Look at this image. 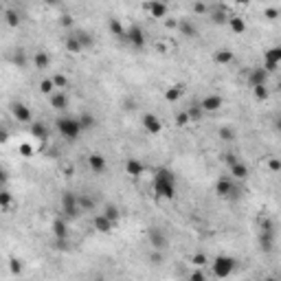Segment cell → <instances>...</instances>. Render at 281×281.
<instances>
[{
  "label": "cell",
  "instance_id": "cell-12",
  "mask_svg": "<svg viewBox=\"0 0 281 281\" xmlns=\"http://www.w3.org/2000/svg\"><path fill=\"white\" fill-rule=\"evenodd\" d=\"M149 244L154 250H165L169 246V237L162 228H149Z\"/></svg>",
  "mask_w": 281,
  "mask_h": 281
},
{
  "label": "cell",
  "instance_id": "cell-4",
  "mask_svg": "<svg viewBox=\"0 0 281 281\" xmlns=\"http://www.w3.org/2000/svg\"><path fill=\"white\" fill-rule=\"evenodd\" d=\"M209 266H211V275H213L215 279H228L237 268V259L233 257V255L222 253V255H215L209 261Z\"/></svg>",
  "mask_w": 281,
  "mask_h": 281
},
{
  "label": "cell",
  "instance_id": "cell-20",
  "mask_svg": "<svg viewBox=\"0 0 281 281\" xmlns=\"http://www.w3.org/2000/svg\"><path fill=\"white\" fill-rule=\"evenodd\" d=\"M259 248L263 253H270L275 248V231H259Z\"/></svg>",
  "mask_w": 281,
  "mask_h": 281
},
{
  "label": "cell",
  "instance_id": "cell-32",
  "mask_svg": "<svg viewBox=\"0 0 281 281\" xmlns=\"http://www.w3.org/2000/svg\"><path fill=\"white\" fill-rule=\"evenodd\" d=\"M53 83H55V90H66L68 88V77L64 73H53Z\"/></svg>",
  "mask_w": 281,
  "mask_h": 281
},
{
  "label": "cell",
  "instance_id": "cell-15",
  "mask_svg": "<svg viewBox=\"0 0 281 281\" xmlns=\"http://www.w3.org/2000/svg\"><path fill=\"white\" fill-rule=\"evenodd\" d=\"M11 112H13V117L18 119V123H33V117H31L29 105L20 103V101L11 105Z\"/></svg>",
  "mask_w": 281,
  "mask_h": 281
},
{
  "label": "cell",
  "instance_id": "cell-36",
  "mask_svg": "<svg viewBox=\"0 0 281 281\" xmlns=\"http://www.w3.org/2000/svg\"><path fill=\"white\" fill-rule=\"evenodd\" d=\"M75 33H77V38H79V42H81V46H83V48H92L95 40H92V35H90V33H86V31H75Z\"/></svg>",
  "mask_w": 281,
  "mask_h": 281
},
{
  "label": "cell",
  "instance_id": "cell-25",
  "mask_svg": "<svg viewBox=\"0 0 281 281\" xmlns=\"http://www.w3.org/2000/svg\"><path fill=\"white\" fill-rule=\"evenodd\" d=\"M213 61L220 66H226L233 61V51L231 48H218V51L213 53Z\"/></svg>",
  "mask_w": 281,
  "mask_h": 281
},
{
  "label": "cell",
  "instance_id": "cell-5",
  "mask_svg": "<svg viewBox=\"0 0 281 281\" xmlns=\"http://www.w3.org/2000/svg\"><path fill=\"white\" fill-rule=\"evenodd\" d=\"M60 215L66 218L68 222L77 220L81 215V206H79V196L73 191H64L61 193V200H60Z\"/></svg>",
  "mask_w": 281,
  "mask_h": 281
},
{
  "label": "cell",
  "instance_id": "cell-14",
  "mask_svg": "<svg viewBox=\"0 0 281 281\" xmlns=\"http://www.w3.org/2000/svg\"><path fill=\"white\" fill-rule=\"evenodd\" d=\"M123 169H125V174L130 176V178H140L143 176V171H145V165L139 161V158H127L125 161V165H123Z\"/></svg>",
  "mask_w": 281,
  "mask_h": 281
},
{
  "label": "cell",
  "instance_id": "cell-38",
  "mask_svg": "<svg viewBox=\"0 0 281 281\" xmlns=\"http://www.w3.org/2000/svg\"><path fill=\"white\" fill-rule=\"evenodd\" d=\"M174 119H176V125H178V127H187L189 123H191V119H189L187 110H182V112H178Z\"/></svg>",
  "mask_w": 281,
  "mask_h": 281
},
{
  "label": "cell",
  "instance_id": "cell-22",
  "mask_svg": "<svg viewBox=\"0 0 281 281\" xmlns=\"http://www.w3.org/2000/svg\"><path fill=\"white\" fill-rule=\"evenodd\" d=\"M112 226H114V222H110L103 213L95 215V220H92V228H95L97 233H110V231H112Z\"/></svg>",
  "mask_w": 281,
  "mask_h": 281
},
{
  "label": "cell",
  "instance_id": "cell-18",
  "mask_svg": "<svg viewBox=\"0 0 281 281\" xmlns=\"http://www.w3.org/2000/svg\"><path fill=\"white\" fill-rule=\"evenodd\" d=\"M31 136H33L35 140H40V143H46L48 140V127L44 121H33L31 123Z\"/></svg>",
  "mask_w": 281,
  "mask_h": 281
},
{
  "label": "cell",
  "instance_id": "cell-8",
  "mask_svg": "<svg viewBox=\"0 0 281 281\" xmlns=\"http://www.w3.org/2000/svg\"><path fill=\"white\" fill-rule=\"evenodd\" d=\"M125 42L130 44L132 48L140 51V48L145 46V29L140 24H130L125 31Z\"/></svg>",
  "mask_w": 281,
  "mask_h": 281
},
{
  "label": "cell",
  "instance_id": "cell-13",
  "mask_svg": "<svg viewBox=\"0 0 281 281\" xmlns=\"http://www.w3.org/2000/svg\"><path fill=\"white\" fill-rule=\"evenodd\" d=\"M86 162H88V167H90L92 174H103V171L108 169V162H105V156H103V154H99V152L88 154Z\"/></svg>",
  "mask_w": 281,
  "mask_h": 281
},
{
  "label": "cell",
  "instance_id": "cell-49",
  "mask_svg": "<svg viewBox=\"0 0 281 281\" xmlns=\"http://www.w3.org/2000/svg\"><path fill=\"white\" fill-rule=\"evenodd\" d=\"M11 270L20 275V272H22V263H20V261H11Z\"/></svg>",
  "mask_w": 281,
  "mask_h": 281
},
{
  "label": "cell",
  "instance_id": "cell-30",
  "mask_svg": "<svg viewBox=\"0 0 281 281\" xmlns=\"http://www.w3.org/2000/svg\"><path fill=\"white\" fill-rule=\"evenodd\" d=\"M187 114H189V119H191V123H200L202 117H204V110L200 108V103H196V105H189Z\"/></svg>",
  "mask_w": 281,
  "mask_h": 281
},
{
  "label": "cell",
  "instance_id": "cell-33",
  "mask_svg": "<svg viewBox=\"0 0 281 281\" xmlns=\"http://www.w3.org/2000/svg\"><path fill=\"white\" fill-rule=\"evenodd\" d=\"M266 167L270 174H281V158L277 156H266Z\"/></svg>",
  "mask_w": 281,
  "mask_h": 281
},
{
  "label": "cell",
  "instance_id": "cell-10",
  "mask_svg": "<svg viewBox=\"0 0 281 281\" xmlns=\"http://www.w3.org/2000/svg\"><path fill=\"white\" fill-rule=\"evenodd\" d=\"M224 105V97L218 95V92H211V95H204L200 99V108L204 110V114L209 112H220Z\"/></svg>",
  "mask_w": 281,
  "mask_h": 281
},
{
  "label": "cell",
  "instance_id": "cell-9",
  "mask_svg": "<svg viewBox=\"0 0 281 281\" xmlns=\"http://www.w3.org/2000/svg\"><path fill=\"white\" fill-rule=\"evenodd\" d=\"M140 125H143V130L147 132L149 136L161 134V130H162L161 117H158V114H154V112H145L143 117H140Z\"/></svg>",
  "mask_w": 281,
  "mask_h": 281
},
{
  "label": "cell",
  "instance_id": "cell-45",
  "mask_svg": "<svg viewBox=\"0 0 281 281\" xmlns=\"http://www.w3.org/2000/svg\"><path fill=\"white\" fill-rule=\"evenodd\" d=\"M279 9L277 7H266L263 9V18H268V20H277V18H279Z\"/></svg>",
  "mask_w": 281,
  "mask_h": 281
},
{
  "label": "cell",
  "instance_id": "cell-48",
  "mask_svg": "<svg viewBox=\"0 0 281 281\" xmlns=\"http://www.w3.org/2000/svg\"><path fill=\"white\" fill-rule=\"evenodd\" d=\"M20 154L22 156H31V154H33V147H31V145H20Z\"/></svg>",
  "mask_w": 281,
  "mask_h": 281
},
{
  "label": "cell",
  "instance_id": "cell-6",
  "mask_svg": "<svg viewBox=\"0 0 281 281\" xmlns=\"http://www.w3.org/2000/svg\"><path fill=\"white\" fill-rule=\"evenodd\" d=\"M261 68L266 70L268 75L277 73V70L281 68V44H275V46H270L266 53H263Z\"/></svg>",
  "mask_w": 281,
  "mask_h": 281
},
{
  "label": "cell",
  "instance_id": "cell-34",
  "mask_svg": "<svg viewBox=\"0 0 281 281\" xmlns=\"http://www.w3.org/2000/svg\"><path fill=\"white\" fill-rule=\"evenodd\" d=\"M33 61H35V68H46L48 61H51V57H48V53L38 51V53H35V57H33Z\"/></svg>",
  "mask_w": 281,
  "mask_h": 281
},
{
  "label": "cell",
  "instance_id": "cell-42",
  "mask_svg": "<svg viewBox=\"0 0 281 281\" xmlns=\"http://www.w3.org/2000/svg\"><path fill=\"white\" fill-rule=\"evenodd\" d=\"M220 139L222 140H235V130L233 127H220Z\"/></svg>",
  "mask_w": 281,
  "mask_h": 281
},
{
  "label": "cell",
  "instance_id": "cell-52",
  "mask_svg": "<svg viewBox=\"0 0 281 281\" xmlns=\"http://www.w3.org/2000/svg\"><path fill=\"white\" fill-rule=\"evenodd\" d=\"M279 88H281V79H279Z\"/></svg>",
  "mask_w": 281,
  "mask_h": 281
},
{
  "label": "cell",
  "instance_id": "cell-11",
  "mask_svg": "<svg viewBox=\"0 0 281 281\" xmlns=\"http://www.w3.org/2000/svg\"><path fill=\"white\" fill-rule=\"evenodd\" d=\"M268 77H270V75H268L261 66H255V68L248 70V75H246V81H248L250 90H253V88H259V86H268Z\"/></svg>",
  "mask_w": 281,
  "mask_h": 281
},
{
  "label": "cell",
  "instance_id": "cell-51",
  "mask_svg": "<svg viewBox=\"0 0 281 281\" xmlns=\"http://www.w3.org/2000/svg\"><path fill=\"white\" fill-rule=\"evenodd\" d=\"M277 130H281V119H279V121H277Z\"/></svg>",
  "mask_w": 281,
  "mask_h": 281
},
{
  "label": "cell",
  "instance_id": "cell-19",
  "mask_svg": "<svg viewBox=\"0 0 281 281\" xmlns=\"http://www.w3.org/2000/svg\"><path fill=\"white\" fill-rule=\"evenodd\" d=\"M48 103L55 110H66L68 108V95H66V90H55L48 97Z\"/></svg>",
  "mask_w": 281,
  "mask_h": 281
},
{
  "label": "cell",
  "instance_id": "cell-3",
  "mask_svg": "<svg viewBox=\"0 0 281 281\" xmlns=\"http://www.w3.org/2000/svg\"><path fill=\"white\" fill-rule=\"evenodd\" d=\"M215 196L220 198V200H226V202H235L241 198V187L237 184V180H233L231 176H220L218 180H215V187H213Z\"/></svg>",
  "mask_w": 281,
  "mask_h": 281
},
{
  "label": "cell",
  "instance_id": "cell-28",
  "mask_svg": "<svg viewBox=\"0 0 281 281\" xmlns=\"http://www.w3.org/2000/svg\"><path fill=\"white\" fill-rule=\"evenodd\" d=\"M176 29H180V33L187 35V38H196V35H198V29L189 20H180L178 24H176Z\"/></svg>",
  "mask_w": 281,
  "mask_h": 281
},
{
  "label": "cell",
  "instance_id": "cell-41",
  "mask_svg": "<svg viewBox=\"0 0 281 281\" xmlns=\"http://www.w3.org/2000/svg\"><path fill=\"white\" fill-rule=\"evenodd\" d=\"M253 95L257 101H266L270 92H268V86H259V88H253Z\"/></svg>",
  "mask_w": 281,
  "mask_h": 281
},
{
  "label": "cell",
  "instance_id": "cell-29",
  "mask_svg": "<svg viewBox=\"0 0 281 281\" xmlns=\"http://www.w3.org/2000/svg\"><path fill=\"white\" fill-rule=\"evenodd\" d=\"M108 26H110V31H112V35H117L119 40H125V31H127V26H123L121 22L117 20V18H112V20L108 22Z\"/></svg>",
  "mask_w": 281,
  "mask_h": 281
},
{
  "label": "cell",
  "instance_id": "cell-16",
  "mask_svg": "<svg viewBox=\"0 0 281 281\" xmlns=\"http://www.w3.org/2000/svg\"><path fill=\"white\" fill-rule=\"evenodd\" d=\"M184 95V83H171V86L165 88V101L169 103H178Z\"/></svg>",
  "mask_w": 281,
  "mask_h": 281
},
{
  "label": "cell",
  "instance_id": "cell-39",
  "mask_svg": "<svg viewBox=\"0 0 281 281\" xmlns=\"http://www.w3.org/2000/svg\"><path fill=\"white\" fill-rule=\"evenodd\" d=\"M79 206H81V213L83 211H92L95 209V200L88 196H79Z\"/></svg>",
  "mask_w": 281,
  "mask_h": 281
},
{
  "label": "cell",
  "instance_id": "cell-7",
  "mask_svg": "<svg viewBox=\"0 0 281 281\" xmlns=\"http://www.w3.org/2000/svg\"><path fill=\"white\" fill-rule=\"evenodd\" d=\"M70 222L66 218H55L51 222V233H53V240L57 241V244H64V241H68V237H70Z\"/></svg>",
  "mask_w": 281,
  "mask_h": 281
},
{
  "label": "cell",
  "instance_id": "cell-27",
  "mask_svg": "<svg viewBox=\"0 0 281 281\" xmlns=\"http://www.w3.org/2000/svg\"><path fill=\"white\" fill-rule=\"evenodd\" d=\"M101 213H103L105 218H108L110 222H114V224L121 220V209H119L117 204H112V202H108V204L103 206V211H101Z\"/></svg>",
  "mask_w": 281,
  "mask_h": 281
},
{
  "label": "cell",
  "instance_id": "cell-43",
  "mask_svg": "<svg viewBox=\"0 0 281 281\" xmlns=\"http://www.w3.org/2000/svg\"><path fill=\"white\" fill-rule=\"evenodd\" d=\"M0 206H2L4 211H9V206H11V193H9L7 189L0 193Z\"/></svg>",
  "mask_w": 281,
  "mask_h": 281
},
{
  "label": "cell",
  "instance_id": "cell-47",
  "mask_svg": "<svg viewBox=\"0 0 281 281\" xmlns=\"http://www.w3.org/2000/svg\"><path fill=\"white\" fill-rule=\"evenodd\" d=\"M191 9H193V13H204V11H209V7H206V4H202V2H196Z\"/></svg>",
  "mask_w": 281,
  "mask_h": 281
},
{
  "label": "cell",
  "instance_id": "cell-44",
  "mask_svg": "<svg viewBox=\"0 0 281 281\" xmlns=\"http://www.w3.org/2000/svg\"><path fill=\"white\" fill-rule=\"evenodd\" d=\"M189 281H206V275L202 268H193V272L189 275Z\"/></svg>",
  "mask_w": 281,
  "mask_h": 281
},
{
  "label": "cell",
  "instance_id": "cell-31",
  "mask_svg": "<svg viewBox=\"0 0 281 281\" xmlns=\"http://www.w3.org/2000/svg\"><path fill=\"white\" fill-rule=\"evenodd\" d=\"M79 123H81L83 132H86V130H92V127L97 125V119L92 117L90 112H81V114H79Z\"/></svg>",
  "mask_w": 281,
  "mask_h": 281
},
{
  "label": "cell",
  "instance_id": "cell-23",
  "mask_svg": "<svg viewBox=\"0 0 281 281\" xmlns=\"http://www.w3.org/2000/svg\"><path fill=\"white\" fill-rule=\"evenodd\" d=\"M226 24H228V29H231L233 35L246 33V18H241V16H231Z\"/></svg>",
  "mask_w": 281,
  "mask_h": 281
},
{
  "label": "cell",
  "instance_id": "cell-46",
  "mask_svg": "<svg viewBox=\"0 0 281 281\" xmlns=\"http://www.w3.org/2000/svg\"><path fill=\"white\" fill-rule=\"evenodd\" d=\"M224 162H226V167H231V165H235V162H240V158L228 152V154H224Z\"/></svg>",
  "mask_w": 281,
  "mask_h": 281
},
{
  "label": "cell",
  "instance_id": "cell-35",
  "mask_svg": "<svg viewBox=\"0 0 281 281\" xmlns=\"http://www.w3.org/2000/svg\"><path fill=\"white\" fill-rule=\"evenodd\" d=\"M40 92H42V95H46V97H51L53 92H55V83H53L51 77H46V79H42V81H40Z\"/></svg>",
  "mask_w": 281,
  "mask_h": 281
},
{
  "label": "cell",
  "instance_id": "cell-24",
  "mask_svg": "<svg viewBox=\"0 0 281 281\" xmlns=\"http://www.w3.org/2000/svg\"><path fill=\"white\" fill-rule=\"evenodd\" d=\"M167 4L165 2H147L145 4V11H149L152 18H165L167 16Z\"/></svg>",
  "mask_w": 281,
  "mask_h": 281
},
{
  "label": "cell",
  "instance_id": "cell-1",
  "mask_svg": "<svg viewBox=\"0 0 281 281\" xmlns=\"http://www.w3.org/2000/svg\"><path fill=\"white\" fill-rule=\"evenodd\" d=\"M152 191L158 200L171 202L178 196V180H176V174L169 169V167H156L152 176Z\"/></svg>",
  "mask_w": 281,
  "mask_h": 281
},
{
  "label": "cell",
  "instance_id": "cell-17",
  "mask_svg": "<svg viewBox=\"0 0 281 281\" xmlns=\"http://www.w3.org/2000/svg\"><path fill=\"white\" fill-rule=\"evenodd\" d=\"M228 176H231L233 180H237V182H241V180H246L250 176V171H248V165L246 162H235V165H231L228 167Z\"/></svg>",
  "mask_w": 281,
  "mask_h": 281
},
{
  "label": "cell",
  "instance_id": "cell-50",
  "mask_svg": "<svg viewBox=\"0 0 281 281\" xmlns=\"http://www.w3.org/2000/svg\"><path fill=\"white\" fill-rule=\"evenodd\" d=\"M261 281H281V279H277V277H266V279H261Z\"/></svg>",
  "mask_w": 281,
  "mask_h": 281
},
{
  "label": "cell",
  "instance_id": "cell-37",
  "mask_svg": "<svg viewBox=\"0 0 281 281\" xmlns=\"http://www.w3.org/2000/svg\"><path fill=\"white\" fill-rule=\"evenodd\" d=\"M191 263L196 268H204L206 263H209V257H206L204 253H196V255H191Z\"/></svg>",
  "mask_w": 281,
  "mask_h": 281
},
{
  "label": "cell",
  "instance_id": "cell-2",
  "mask_svg": "<svg viewBox=\"0 0 281 281\" xmlns=\"http://www.w3.org/2000/svg\"><path fill=\"white\" fill-rule=\"evenodd\" d=\"M55 130H57V134H60L64 140H68V143L79 140V136L83 134V127H81V123H79V117H73V114H61V117H57Z\"/></svg>",
  "mask_w": 281,
  "mask_h": 281
},
{
  "label": "cell",
  "instance_id": "cell-40",
  "mask_svg": "<svg viewBox=\"0 0 281 281\" xmlns=\"http://www.w3.org/2000/svg\"><path fill=\"white\" fill-rule=\"evenodd\" d=\"M4 16H7V22H9L11 26H18V24H20V16H18L16 9H7V11H4Z\"/></svg>",
  "mask_w": 281,
  "mask_h": 281
},
{
  "label": "cell",
  "instance_id": "cell-21",
  "mask_svg": "<svg viewBox=\"0 0 281 281\" xmlns=\"http://www.w3.org/2000/svg\"><path fill=\"white\" fill-rule=\"evenodd\" d=\"M64 46H66V51L73 53V55H79V53L83 51V46H81V42H79V38H77V33H75V31H73V33L66 35Z\"/></svg>",
  "mask_w": 281,
  "mask_h": 281
},
{
  "label": "cell",
  "instance_id": "cell-26",
  "mask_svg": "<svg viewBox=\"0 0 281 281\" xmlns=\"http://www.w3.org/2000/svg\"><path fill=\"white\" fill-rule=\"evenodd\" d=\"M209 13H211L215 24H226L228 18H231V13L226 11V7H213V9H209Z\"/></svg>",
  "mask_w": 281,
  "mask_h": 281
}]
</instances>
